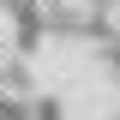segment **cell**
Masks as SVG:
<instances>
[{
    "label": "cell",
    "mask_w": 120,
    "mask_h": 120,
    "mask_svg": "<svg viewBox=\"0 0 120 120\" xmlns=\"http://www.w3.org/2000/svg\"><path fill=\"white\" fill-rule=\"evenodd\" d=\"M30 120H66V108H60V96H30Z\"/></svg>",
    "instance_id": "obj_1"
}]
</instances>
